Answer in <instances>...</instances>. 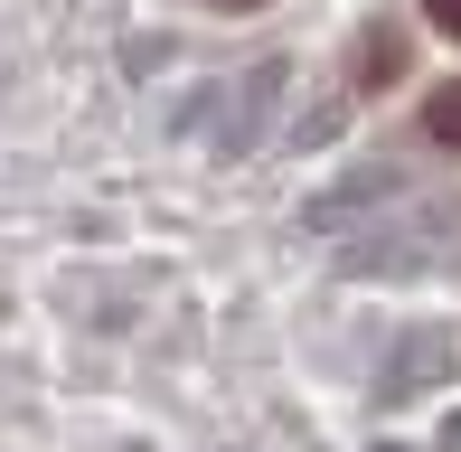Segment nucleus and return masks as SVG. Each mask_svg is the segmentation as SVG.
<instances>
[{
  "mask_svg": "<svg viewBox=\"0 0 461 452\" xmlns=\"http://www.w3.org/2000/svg\"><path fill=\"white\" fill-rule=\"evenodd\" d=\"M424 132L443 141V151H461V86H433L424 95Z\"/></svg>",
  "mask_w": 461,
  "mask_h": 452,
  "instance_id": "obj_1",
  "label": "nucleus"
},
{
  "mask_svg": "<svg viewBox=\"0 0 461 452\" xmlns=\"http://www.w3.org/2000/svg\"><path fill=\"white\" fill-rule=\"evenodd\" d=\"M386 76H395V29H376L367 38V86H386Z\"/></svg>",
  "mask_w": 461,
  "mask_h": 452,
  "instance_id": "obj_2",
  "label": "nucleus"
},
{
  "mask_svg": "<svg viewBox=\"0 0 461 452\" xmlns=\"http://www.w3.org/2000/svg\"><path fill=\"white\" fill-rule=\"evenodd\" d=\"M424 19H433V29H452V38H461V0H424Z\"/></svg>",
  "mask_w": 461,
  "mask_h": 452,
  "instance_id": "obj_3",
  "label": "nucleus"
},
{
  "mask_svg": "<svg viewBox=\"0 0 461 452\" xmlns=\"http://www.w3.org/2000/svg\"><path fill=\"white\" fill-rule=\"evenodd\" d=\"M217 10H255V0H217Z\"/></svg>",
  "mask_w": 461,
  "mask_h": 452,
  "instance_id": "obj_4",
  "label": "nucleus"
}]
</instances>
